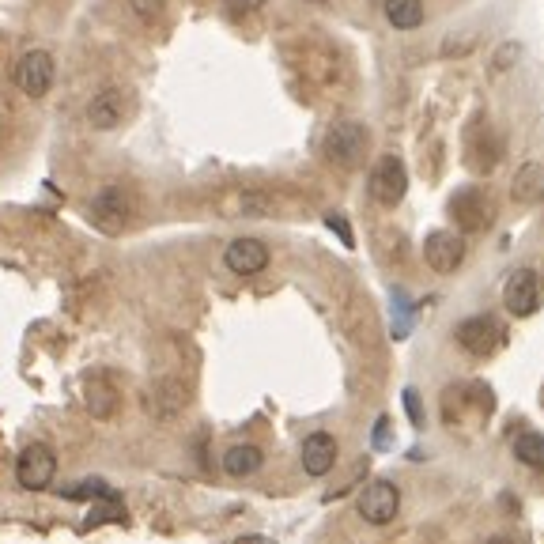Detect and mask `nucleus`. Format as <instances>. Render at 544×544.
Masks as SVG:
<instances>
[{
    "instance_id": "nucleus-24",
    "label": "nucleus",
    "mask_w": 544,
    "mask_h": 544,
    "mask_svg": "<svg viewBox=\"0 0 544 544\" xmlns=\"http://www.w3.org/2000/svg\"><path fill=\"white\" fill-rule=\"evenodd\" d=\"M235 544H269V541H265V537H238Z\"/></svg>"
},
{
    "instance_id": "nucleus-9",
    "label": "nucleus",
    "mask_w": 544,
    "mask_h": 544,
    "mask_svg": "<svg viewBox=\"0 0 544 544\" xmlns=\"http://www.w3.org/2000/svg\"><path fill=\"white\" fill-rule=\"evenodd\" d=\"M503 303L514 318H529V314H537V306H541V284H537V272L529 269H518L514 276L507 280V288H503Z\"/></svg>"
},
{
    "instance_id": "nucleus-11",
    "label": "nucleus",
    "mask_w": 544,
    "mask_h": 544,
    "mask_svg": "<svg viewBox=\"0 0 544 544\" xmlns=\"http://www.w3.org/2000/svg\"><path fill=\"white\" fill-rule=\"evenodd\" d=\"M424 261L435 272H454L465 261V242L454 231H431L424 242Z\"/></svg>"
},
{
    "instance_id": "nucleus-5",
    "label": "nucleus",
    "mask_w": 544,
    "mask_h": 544,
    "mask_svg": "<svg viewBox=\"0 0 544 544\" xmlns=\"http://www.w3.org/2000/svg\"><path fill=\"white\" fill-rule=\"evenodd\" d=\"M401 510V492L390 480H371L363 492H359V514L371 522V526H386L397 518Z\"/></svg>"
},
{
    "instance_id": "nucleus-3",
    "label": "nucleus",
    "mask_w": 544,
    "mask_h": 544,
    "mask_svg": "<svg viewBox=\"0 0 544 544\" xmlns=\"http://www.w3.org/2000/svg\"><path fill=\"white\" fill-rule=\"evenodd\" d=\"M458 344L469 352V356H492V352H499L503 348V340H507V333H503V325L495 322L492 314H476V318H465V322L458 325Z\"/></svg>"
},
{
    "instance_id": "nucleus-16",
    "label": "nucleus",
    "mask_w": 544,
    "mask_h": 544,
    "mask_svg": "<svg viewBox=\"0 0 544 544\" xmlns=\"http://www.w3.org/2000/svg\"><path fill=\"white\" fill-rule=\"evenodd\" d=\"M382 8L397 31H416L424 23V0H386Z\"/></svg>"
},
{
    "instance_id": "nucleus-4",
    "label": "nucleus",
    "mask_w": 544,
    "mask_h": 544,
    "mask_svg": "<svg viewBox=\"0 0 544 544\" xmlns=\"http://www.w3.org/2000/svg\"><path fill=\"white\" fill-rule=\"evenodd\" d=\"M363 152H367V129L359 121H340L325 133V155L337 167H359Z\"/></svg>"
},
{
    "instance_id": "nucleus-7",
    "label": "nucleus",
    "mask_w": 544,
    "mask_h": 544,
    "mask_svg": "<svg viewBox=\"0 0 544 544\" xmlns=\"http://www.w3.org/2000/svg\"><path fill=\"white\" fill-rule=\"evenodd\" d=\"M53 57L46 50H31V53H23V61H19L16 68V84L19 91L27 95V99H42L46 91L53 87Z\"/></svg>"
},
{
    "instance_id": "nucleus-19",
    "label": "nucleus",
    "mask_w": 544,
    "mask_h": 544,
    "mask_svg": "<svg viewBox=\"0 0 544 544\" xmlns=\"http://www.w3.org/2000/svg\"><path fill=\"white\" fill-rule=\"evenodd\" d=\"M155 397H159V401H155V412H159V416H174V412H182V405H186V390H182V382H159V386H155Z\"/></svg>"
},
{
    "instance_id": "nucleus-6",
    "label": "nucleus",
    "mask_w": 544,
    "mask_h": 544,
    "mask_svg": "<svg viewBox=\"0 0 544 544\" xmlns=\"http://www.w3.org/2000/svg\"><path fill=\"white\" fill-rule=\"evenodd\" d=\"M129 114V95L121 87H102L95 99L87 102V125L99 133H114Z\"/></svg>"
},
{
    "instance_id": "nucleus-23",
    "label": "nucleus",
    "mask_w": 544,
    "mask_h": 544,
    "mask_svg": "<svg viewBox=\"0 0 544 544\" xmlns=\"http://www.w3.org/2000/svg\"><path fill=\"white\" fill-rule=\"evenodd\" d=\"M405 405H408V416L420 424V405H416V393H412V390H405Z\"/></svg>"
},
{
    "instance_id": "nucleus-14",
    "label": "nucleus",
    "mask_w": 544,
    "mask_h": 544,
    "mask_svg": "<svg viewBox=\"0 0 544 544\" xmlns=\"http://www.w3.org/2000/svg\"><path fill=\"white\" fill-rule=\"evenodd\" d=\"M261 461H265V454H261L257 446H250V442H238V446H231V450L223 454V473L254 476L257 469H261Z\"/></svg>"
},
{
    "instance_id": "nucleus-12",
    "label": "nucleus",
    "mask_w": 544,
    "mask_h": 544,
    "mask_svg": "<svg viewBox=\"0 0 544 544\" xmlns=\"http://www.w3.org/2000/svg\"><path fill=\"white\" fill-rule=\"evenodd\" d=\"M333 465H337V439H333V435H325V431L306 435V442H303V469L306 473L325 476Z\"/></svg>"
},
{
    "instance_id": "nucleus-1",
    "label": "nucleus",
    "mask_w": 544,
    "mask_h": 544,
    "mask_svg": "<svg viewBox=\"0 0 544 544\" xmlns=\"http://www.w3.org/2000/svg\"><path fill=\"white\" fill-rule=\"evenodd\" d=\"M57 476V454L46 442H31L16 461V480L27 492H46Z\"/></svg>"
},
{
    "instance_id": "nucleus-20",
    "label": "nucleus",
    "mask_w": 544,
    "mask_h": 544,
    "mask_svg": "<svg viewBox=\"0 0 544 544\" xmlns=\"http://www.w3.org/2000/svg\"><path fill=\"white\" fill-rule=\"evenodd\" d=\"M114 492L106 480H99V476H91V480H80V484H72V488H61V499H99V495Z\"/></svg>"
},
{
    "instance_id": "nucleus-13",
    "label": "nucleus",
    "mask_w": 544,
    "mask_h": 544,
    "mask_svg": "<svg viewBox=\"0 0 544 544\" xmlns=\"http://www.w3.org/2000/svg\"><path fill=\"white\" fill-rule=\"evenodd\" d=\"M450 212L465 231H476L480 223H488V208H484V197L476 189H461L458 197L450 201Z\"/></svg>"
},
{
    "instance_id": "nucleus-8",
    "label": "nucleus",
    "mask_w": 544,
    "mask_h": 544,
    "mask_svg": "<svg viewBox=\"0 0 544 544\" xmlns=\"http://www.w3.org/2000/svg\"><path fill=\"white\" fill-rule=\"evenodd\" d=\"M91 216H95V223H99L102 231L118 235L121 227L129 223V216H133V201H129V193L121 186H106L99 189V197L91 201Z\"/></svg>"
},
{
    "instance_id": "nucleus-18",
    "label": "nucleus",
    "mask_w": 544,
    "mask_h": 544,
    "mask_svg": "<svg viewBox=\"0 0 544 544\" xmlns=\"http://www.w3.org/2000/svg\"><path fill=\"white\" fill-rule=\"evenodd\" d=\"M514 458L529 465V469H544V435L537 431H522L518 439H514Z\"/></svg>"
},
{
    "instance_id": "nucleus-22",
    "label": "nucleus",
    "mask_w": 544,
    "mask_h": 544,
    "mask_svg": "<svg viewBox=\"0 0 544 544\" xmlns=\"http://www.w3.org/2000/svg\"><path fill=\"white\" fill-rule=\"evenodd\" d=\"M227 8H235V12H257V8H265V0H227Z\"/></svg>"
},
{
    "instance_id": "nucleus-17",
    "label": "nucleus",
    "mask_w": 544,
    "mask_h": 544,
    "mask_svg": "<svg viewBox=\"0 0 544 544\" xmlns=\"http://www.w3.org/2000/svg\"><path fill=\"white\" fill-rule=\"evenodd\" d=\"M87 408H91V416H99V420H110L114 412H118V393L110 382H91L87 386Z\"/></svg>"
},
{
    "instance_id": "nucleus-2",
    "label": "nucleus",
    "mask_w": 544,
    "mask_h": 544,
    "mask_svg": "<svg viewBox=\"0 0 544 544\" xmlns=\"http://www.w3.org/2000/svg\"><path fill=\"white\" fill-rule=\"evenodd\" d=\"M371 197L382 208H397V204L405 201V189H408V170L405 163L397 159V155H382L371 170Z\"/></svg>"
},
{
    "instance_id": "nucleus-10",
    "label": "nucleus",
    "mask_w": 544,
    "mask_h": 544,
    "mask_svg": "<svg viewBox=\"0 0 544 544\" xmlns=\"http://www.w3.org/2000/svg\"><path fill=\"white\" fill-rule=\"evenodd\" d=\"M223 265L235 272V276H257L269 265V246L261 238H235L227 250H223Z\"/></svg>"
},
{
    "instance_id": "nucleus-25",
    "label": "nucleus",
    "mask_w": 544,
    "mask_h": 544,
    "mask_svg": "<svg viewBox=\"0 0 544 544\" xmlns=\"http://www.w3.org/2000/svg\"><path fill=\"white\" fill-rule=\"evenodd\" d=\"M488 544H518V541H510V537H495V541H488Z\"/></svg>"
},
{
    "instance_id": "nucleus-21",
    "label": "nucleus",
    "mask_w": 544,
    "mask_h": 544,
    "mask_svg": "<svg viewBox=\"0 0 544 544\" xmlns=\"http://www.w3.org/2000/svg\"><path fill=\"white\" fill-rule=\"evenodd\" d=\"M325 223H329V227H333V231H337V235L344 238V246H356V238H352V231H348L344 216H337V212H333V216H325Z\"/></svg>"
},
{
    "instance_id": "nucleus-15",
    "label": "nucleus",
    "mask_w": 544,
    "mask_h": 544,
    "mask_svg": "<svg viewBox=\"0 0 544 544\" xmlns=\"http://www.w3.org/2000/svg\"><path fill=\"white\" fill-rule=\"evenodd\" d=\"M106 522H118V526H125L129 522V514H125V507H121V495L118 492H106L95 499V507H91V514L84 518V526L80 529H95V526H106Z\"/></svg>"
}]
</instances>
